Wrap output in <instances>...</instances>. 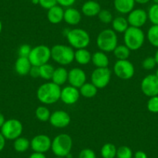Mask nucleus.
Instances as JSON below:
<instances>
[{"label": "nucleus", "mask_w": 158, "mask_h": 158, "mask_svg": "<svg viewBox=\"0 0 158 158\" xmlns=\"http://www.w3.org/2000/svg\"><path fill=\"white\" fill-rule=\"evenodd\" d=\"M29 74L33 78H36V77H40V67L36 66H32L30 70Z\"/></svg>", "instance_id": "79ce46f5"}, {"label": "nucleus", "mask_w": 158, "mask_h": 158, "mask_svg": "<svg viewBox=\"0 0 158 158\" xmlns=\"http://www.w3.org/2000/svg\"><path fill=\"white\" fill-rule=\"evenodd\" d=\"M130 51H131L124 44L117 45L112 52L117 60H128L130 56Z\"/></svg>", "instance_id": "c85d7f7f"}, {"label": "nucleus", "mask_w": 158, "mask_h": 158, "mask_svg": "<svg viewBox=\"0 0 158 158\" xmlns=\"http://www.w3.org/2000/svg\"><path fill=\"white\" fill-rule=\"evenodd\" d=\"M140 89L146 96L153 97L158 95V78L155 74H148L143 78Z\"/></svg>", "instance_id": "9b49d317"}, {"label": "nucleus", "mask_w": 158, "mask_h": 158, "mask_svg": "<svg viewBox=\"0 0 158 158\" xmlns=\"http://www.w3.org/2000/svg\"><path fill=\"white\" fill-rule=\"evenodd\" d=\"M30 1H31V0H30Z\"/></svg>", "instance_id": "5fc2aeb1"}, {"label": "nucleus", "mask_w": 158, "mask_h": 158, "mask_svg": "<svg viewBox=\"0 0 158 158\" xmlns=\"http://www.w3.org/2000/svg\"><path fill=\"white\" fill-rule=\"evenodd\" d=\"M134 158H148L147 153L142 150H138L135 153Z\"/></svg>", "instance_id": "37998d69"}, {"label": "nucleus", "mask_w": 158, "mask_h": 158, "mask_svg": "<svg viewBox=\"0 0 158 158\" xmlns=\"http://www.w3.org/2000/svg\"><path fill=\"white\" fill-rule=\"evenodd\" d=\"M112 30H113L115 33H124L127 31V29L129 28L130 25H129L127 19L123 17V16H117V17L114 18V19H112Z\"/></svg>", "instance_id": "393cba45"}, {"label": "nucleus", "mask_w": 158, "mask_h": 158, "mask_svg": "<svg viewBox=\"0 0 158 158\" xmlns=\"http://www.w3.org/2000/svg\"><path fill=\"white\" fill-rule=\"evenodd\" d=\"M124 43L130 51H138L145 42V34L141 28L129 27L124 33Z\"/></svg>", "instance_id": "39448f33"}, {"label": "nucleus", "mask_w": 158, "mask_h": 158, "mask_svg": "<svg viewBox=\"0 0 158 158\" xmlns=\"http://www.w3.org/2000/svg\"><path fill=\"white\" fill-rule=\"evenodd\" d=\"M148 19L147 13L143 9H134L128 14V20L130 27L141 28L143 27Z\"/></svg>", "instance_id": "ddd939ff"}, {"label": "nucleus", "mask_w": 158, "mask_h": 158, "mask_svg": "<svg viewBox=\"0 0 158 158\" xmlns=\"http://www.w3.org/2000/svg\"><path fill=\"white\" fill-rule=\"evenodd\" d=\"M73 147L72 138L67 133H60L57 135L51 143V149L53 153L56 156L66 157L71 153Z\"/></svg>", "instance_id": "f03ea898"}, {"label": "nucleus", "mask_w": 158, "mask_h": 158, "mask_svg": "<svg viewBox=\"0 0 158 158\" xmlns=\"http://www.w3.org/2000/svg\"><path fill=\"white\" fill-rule=\"evenodd\" d=\"M54 70V67L49 63L41 65L40 67V77L46 81H50L52 79Z\"/></svg>", "instance_id": "c756f323"}, {"label": "nucleus", "mask_w": 158, "mask_h": 158, "mask_svg": "<svg viewBox=\"0 0 158 158\" xmlns=\"http://www.w3.org/2000/svg\"><path fill=\"white\" fill-rule=\"evenodd\" d=\"M152 1H153V3L158 4V0H152Z\"/></svg>", "instance_id": "3c124183"}, {"label": "nucleus", "mask_w": 158, "mask_h": 158, "mask_svg": "<svg viewBox=\"0 0 158 158\" xmlns=\"http://www.w3.org/2000/svg\"><path fill=\"white\" fill-rule=\"evenodd\" d=\"M50 123L55 128H65L71 123V116L67 112L57 110L52 112L49 119Z\"/></svg>", "instance_id": "4468645a"}, {"label": "nucleus", "mask_w": 158, "mask_h": 158, "mask_svg": "<svg viewBox=\"0 0 158 158\" xmlns=\"http://www.w3.org/2000/svg\"><path fill=\"white\" fill-rule=\"evenodd\" d=\"M60 86L57 85L53 81H48L42 84L38 88L36 97L43 104L51 105L60 100Z\"/></svg>", "instance_id": "f257e3e1"}, {"label": "nucleus", "mask_w": 158, "mask_h": 158, "mask_svg": "<svg viewBox=\"0 0 158 158\" xmlns=\"http://www.w3.org/2000/svg\"><path fill=\"white\" fill-rule=\"evenodd\" d=\"M23 127L22 123L16 118H10L6 120L2 127H1V133L3 135L6 139L15 140L18 137L21 136Z\"/></svg>", "instance_id": "6e6552de"}, {"label": "nucleus", "mask_w": 158, "mask_h": 158, "mask_svg": "<svg viewBox=\"0 0 158 158\" xmlns=\"http://www.w3.org/2000/svg\"><path fill=\"white\" fill-rule=\"evenodd\" d=\"M5 121H6L5 116L3 115V114L0 112V129H1V127H2V125L4 124Z\"/></svg>", "instance_id": "49530a36"}, {"label": "nucleus", "mask_w": 158, "mask_h": 158, "mask_svg": "<svg viewBox=\"0 0 158 158\" xmlns=\"http://www.w3.org/2000/svg\"><path fill=\"white\" fill-rule=\"evenodd\" d=\"M6 138L4 137L3 135L2 134V133L0 132V152L3 150V149L5 148L6 146Z\"/></svg>", "instance_id": "c03bdc74"}, {"label": "nucleus", "mask_w": 158, "mask_h": 158, "mask_svg": "<svg viewBox=\"0 0 158 158\" xmlns=\"http://www.w3.org/2000/svg\"><path fill=\"white\" fill-rule=\"evenodd\" d=\"M64 10L60 6L57 5L48 10V19L51 23L58 24L64 20Z\"/></svg>", "instance_id": "aec40b11"}, {"label": "nucleus", "mask_w": 158, "mask_h": 158, "mask_svg": "<svg viewBox=\"0 0 158 158\" xmlns=\"http://www.w3.org/2000/svg\"><path fill=\"white\" fill-rule=\"evenodd\" d=\"M117 148L113 143H107L102 147L101 156L102 158H115L116 157Z\"/></svg>", "instance_id": "cd10ccee"}, {"label": "nucleus", "mask_w": 158, "mask_h": 158, "mask_svg": "<svg viewBox=\"0 0 158 158\" xmlns=\"http://www.w3.org/2000/svg\"><path fill=\"white\" fill-rule=\"evenodd\" d=\"M66 37L70 46L76 50L86 48L90 44V36L89 33L81 28L69 30L67 33Z\"/></svg>", "instance_id": "423d86ee"}, {"label": "nucleus", "mask_w": 158, "mask_h": 158, "mask_svg": "<svg viewBox=\"0 0 158 158\" xmlns=\"http://www.w3.org/2000/svg\"><path fill=\"white\" fill-rule=\"evenodd\" d=\"M28 58L32 66L40 67L48 63L51 58V48L46 45H38L32 48Z\"/></svg>", "instance_id": "0eeeda50"}, {"label": "nucleus", "mask_w": 158, "mask_h": 158, "mask_svg": "<svg viewBox=\"0 0 158 158\" xmlns=\"http://www.w3.org/2000/svg\"><path fill=\"white\" fill-rule=\"evenodd\" d=\"M2 21L0 20V33H2Z\"/></svg>", "instance_id": "8fccbe9b"}, {"label": "nucleus", "mask_w": 158, "mask_h": 158, "mask_svg": "<svg viewBox=\"0 0 158 158\" xmlns=\"http://www.w3.org/2000/svg\"><path fill=\"white\" fill-rule=\"evenodd\" d=\"M135 2L139 4H147L150 2V0H134Z\"/></svg>", "instance_id": "de8ad7c7"}, {"label": "nucleus", "mask_w": 158, "mask_h": 158, "mask_svg": "<svg viewBox=\"0 0 158 158\" xmlns=\"http://www.w3.org/2000/svg\"><path fill=\"white\" fill-rule=\"evenodd\" d=\"M87 77L84 70L79 68H74L68 71V81L70 85L80 89L86 82Z\"/></svg>", "instance_id": "2eb2a0df"}, {"label": "nucleus", "mask_w": 158, "mask_h": 158, "mask_svg": "<svg viewBox=\"0 0 158 158\" xmlns=\"http://www.w3.org/2000/svg\"><path fill=\"white\" fill-rule=\"evenodd\" d=\"M100 4L95 0H89L81 6V13L88 17H93L98 16L101 11Z\"/></svg>", "instance_id": "a211bd4d"}, {"label": "nucleus", "mask_w": 158, "mask_h": 158, "mask_svg": "<svg viewBox=\"0 0 158 158\" xmlns=\"http://www.w3.org/2000/svg\"><path fill=\"white\" fill-rule=\"evenodd\" d=\"M39 5L45 10H50L57 5V0H39Z\"/></svg>", "instance_id": "ea45409f"}, {"label": "nucleus", "mask_w": 158, "mask_h": 158, "mask_svg": "<svg viewBox=\"0 0 158 158\" xmlns=\"http://www.w3.org/2000/svg\"><path fill=\"white\" fill-rule=\"evenodd\" d=\"M156 62L155 60L154 57H147L143 60L142 66L145 70L150 71V70H153L155 67L156 66Z\"/></svg>", "instance_id": "e433bc0d"}, {"label": "nucleus", "mask_w": 158, "mask_h": 158, "mask_svg": "<svg viewBox=\"0 0 158 158\" xmlns=\"http://www.w3.org/2000/svg\"><path fill=\"white\" fill-rule=\"evenodd\" d=\"M13 141V148L18 153H24L30 147V141L23 136H19Z\"/></svg>", "instance_id": "bb28decb"}, {"label": "nucleus", "mask_w": 158, "mask_h": 158, "mask_svg": "<svg viewBox=\"0 0 158 158\" xmlns=\"http://www.w3.org/2000/svg\"><path fill=\"white\" fill-rule=\"evenodd\" d=\"M92 62L96 68H108L109 64V59L106 53L99 51L92 54Z\"/></svg>", "instance_id": "5701e85b"}, {"label": "nucleus", "mask_w": 158, "mask_h": 158, "mask_svg": "<svg viewBox=\"0 0 158 158\" xmlns=\"http://www.w3.org/2000/svg\"><path fill=\"white\" fill-rule=\"evenodd\" d=\"M148 19L153 25H158V4H153L147 12Z\"/></svg>", "instance_id": "473e14b6"}, {"label": "nucleus", "mask_w": 158, "mask_h": 158, "mask_svg": "<svg viewBox=\"0 0 158 158\" xmlns=\"http://www.w3.org/2000/svg\"><path fill=\"white\" fill-rule=\"evenodd\" d=\"M29 158H47V156H45L44 153L33 152L32 154H30V156H29Z\"/></svg>", "instance_id": "a18cd8bd"}, {"label": "nucleus", "mask_w": 158, "mask_h": 158, "mask_svg": "<svg viewBox=\"0 0 158 158\" xmlns=\"http://www.w3.org/2000/svg\"><path fill=\"white\" fill-rule=\"evenodd\" d=\"M32 64L28 57H19L15 62V71L19 75L25 76L29 74Z\"/></svg>", "instance_id": "412c9836"}, {"label": "nucleus", "mask_w": 158, "mask_h": 158, "mask_svg": "<svg viewBox=\"0 0 158 158\" xmlns=\"http://www.w3.org/2000/svg\"><path fill=\"white\" fill-rule=\"evenodd\" d=\"M78 158H97L95 151L92 149L85 148L80 151Z\"/></svg>", "instance_id": "4c0bfd02"}, {"label": "nucleus", "mask_w": 158, "mask_h": 158, "mask_svg": "<svg viewBox=\"0 0 158 158\" xmlns=\"http://www.w3.org/2000/svg\"><path fill=\"white\" fill-rule=\"evenodd\" d=\"M112 72L109 68H96L92 73L91 81L98 89H104L109 84Z\"/></svg>", "instance_id": "9d476101"}, {"label": "nucleus", "mask_w": 158, "mask_h": 158, "mask_svg": "<svg viewBox=\"0 0 158 158\" xmlns=\"http://www.w3.org/2000/svg\"><path fill=\"white\" fill-rule=\"evenodd\" d=\"M133 153L131 148L127 146H121L117 148V158H133Z\"/></svg>", "instance_id": "72a5a7b5"}, {"label": "nucleus", "mask_w": 158, "mask_h": 158, "mask_svg": "<svg viewBox=\"0 0 158 158\" xmlns=\"http://www.w3.org/2000/svg\"><path fill=\"white\" fill-rule=\"evenodd\" d=\"M54 158H65V157H61V156H56V157Z\"/></svg>", "instance_id": "864d4df0"}, {"label": "nucleus", "mask_w": 158, "mask_h": 158, "mask_svg": "<svg viewBox=\"0 0 158 158\" xmlns=\"http://www.w3.org/2000/svg\"><path fill=\"white\" fill-rule=\"evenodd\" d=\"M80 95L86 98H92L98 93V89L92 82H85L79 89Z\"/></svg>", "instance_id": "a878e982"}, {"label": "nucleus", "mask_w": 158, "mask_h": 158, "mask_svg": "<svg viewBox=\"0 0 158 158\" xmlns=\"http://www.w3.org/2000/svg\"><path fill=\"white\" fill-rule=\"evenodd\" d=\"M51 138L46 134H38L30 140V147L33 152L45 153L51 149Z\"/></svg>", "instance_id": "f8f14e48"}, {"label": "nucleus", "mask_w": 158, "mask_h": 158, "mask_svg": "<svg viewBox=\"0 0 158 158\" xmlns=\"http://www.w3.org/2000/svg\"><path fill=\"white\" fill-rule=\"evenodd\" d=\"M96 44L98 49L105 53L112 52L118 45V36L113 30L106 29L98 35Z\"/></svg>", "instance_id": "20e7f679"}, {"label": "nucleus", "mask_w": 158, "mask_h": 158, "mask_svg": "<svg viewBox=\"0 0 158 158\" xmlns=\"http://www.w3.org/2000/svg\"><path fill=\"white\" fill-rule=\"evenodd\" d=\"M113 72L118 78L129 80L135 74V67L129 60H117L113 66Z\"/></svg>", "instance_id": "1a4fd4ad"}, {"label": "nucleus", "mask_w": 158, "mask_h": 158, "mask_svg": "<svg viewBox=\"0 0 158 158\" xmlns=\"http://www.w3.org/2000/svg\"><path fill=\"white\" fill-rule=\"evenodd\" d=\"M64 20L68 25L76 26L81 22V14L77 9L73 8V7H68L64 10Z\"/></svg>", "instance_id": "f3484780"}, {"label": "nucleus", "mask_w": 158, "mask_h": 158, "mask_svg": "<svg viewBox=\"0 0 158 158\" xmlns=\"http://www.w3.org/2000/svg\"><path fill=\"white\" fill-rule=\"evenodd\" d=\"M68 71L64 67H59L55 68L54 74H53L51 81L55 83L59 86L64 85L68 81Z\"/></svg>", "instance_id": "4be33fe9"}, {"label": "nucleus", "mask_w": 158, "mask_h": 158, "mask_svg": "<svg viewBox=\"0 0 158 158\" xmlns=\"http://www.w3.org/2000/svg\"><path fill=\"white\" fill-rule=\"evenodd\" d=\"M155 75H156V77H157V78H158V68H157V69H156V74H155Z\"/></svg>", "instance_id": "603ef678"}, {"label": "nucleus", "mask_w": 158, "mask_h": 158, "mask_svg": "<svg viewBox=\"0 0 158 158\" xmlns=\"http://www.w3.org/2000/svg\"><path fill=\"white\" fill-rule=\"evenodd\" d=\"M79 89L71 85L63 88L60 92V100L68 106H71L77 102L80 98Z\"/></svg>", "instance_id": "dca6fc26"}, {"label": "nucleus", "mask_w": 158, "mask_h": 158, "mask_svg": "<svg viewBox=\"0 0 158 158\" xmlns=\"http://www.w3.org/2000/svg\"><path fill=\"white\" fill-rule=\"evenodd\" d=\"M51 58L61 66H65L74 60V48L64 44H56L51 48Z\"/></svg>", "instance_id": "7ed1b4c3"}, {"label": "nucleus", "mask_w": 158, "mask_h": 158, "mask_svg": "<svg viewBox=\"0 0 158 158\" xmlns=\"http://www.w3.org/2000/svg\"><path fill=\"white\" fill-rule=\"evenodd\" d=\"M154 58H155V60H156V64L158 65V49L156 50V53H155Z\"/></svg>", "instance_id": "09e8293b"}, {"label": "nucleus", "mask_w": 158, "mask_h": 158, "mask_svg": "<svg viewBox=\"0 0 158 158\" xmlns=\"http://www.w3.org/2000/svg\"><path fill=\"white\" fill-rule=\"evenodd\" d=\"M134 0H114L113 6L117 12L122 14H129L135 7Z\"/></svg>", "instance_id": "6ab92c4d"}, {"label": "nucleus", "mask_w": 158, "mask_h": 158, "mask_svg": "<svg viewBox=\"0 0 158 158\" xmlns=\"http://www.w3.org/2000/svg\"><path fill=\"white\" fill-rule=\"evenodd\" d=\"M92 56L90 51L86 48L76 50L74 51V60L81 65H86L92 61Z\"/></svg>", "instance_id": "b1692460"}, {"label": "nucleus", "mask_w": 158, "mask_h": 158, "mask_svg": "<svg viewBox=\"0 0 158 158\" xmlns=\"http://www.w3.org/2000/svg\"><path fill=\"white\" fill-rule=\"evenodd\" d=\"M147 109L152 113H158V95L150 97L147 101Z\"/></svg>", "instance_id": "c9c22d12"}, {"label": "nucleus", "mask_w": 158, "mask_h": 158, "mask_svg": "<svg viewBox=\"0 0 158 158\" xmlns=\"http://www.w3.org/2000/svg\"><path fill=\"white\" fill-rule=\"evenodd\" d=\"M147 40L152 46L158 48V25H152L149 28Z\"/></svg>", "instance_id": "2f4dec72"}, {"label": "nucleus", "mask_w": 158, "mask_h": 158, "mask_svg": "<svg viewBox=\"0 0 158 158\" xmlns=\"http://www.w3.org/2000/svg\"><path fill=\"white\" fill-rule=\"evenodd\" d=\"M51 112L49 109L44 106H40L36 108L35 111V115L36 118L40 122H48L51 117Z\"/></svg>", "instance_id": "7c9ffc66"}, {"label": "nucleus", "mask_w": 158, "mask_h": 158, "mask_svg": "<svg viewBox=\"0 0 158 158\" xmlns=\"http://www.w3.org/2000/svg\"><path fill=\"white\" fill-rule=\"evenodd\" d=\"M98 17L99 20L102 23L105 24L110 23L112 22V19H113L112 13L108 10H101V11L98 14Z\"/></svg>", "instance_id": "f704fd0d"}, {"label": "nucleus", "mask_w": 158, "mask_h": 158, "mask_svg": "<svg viewBox=\"0 0 158 158\" xmlns=\"http://www.w3.org/2000/svg\"><path fill=\"white\" fill-rule=\"evenodd\" d=\"M31 50L32 48L29 44H22L18 50L19 57H28L30 52H31Z\"/></svg>", "instance_id": "58836bf2"}, {"label": "nucleus", "mask_w": 158, "mask_h": 158, "mask_svg": "<svg viewBox=\"0 0 158 158\" xmlns=\"http://www.w3.org/2000/svg\"><path fill=\"white\" fill-rule=\"evenodd\" d=\"M76 0H57V5L60 6L61 7H71L74 3H75Z\"/></svg>", "instance_id": "a19ab883"}]
</instances>
